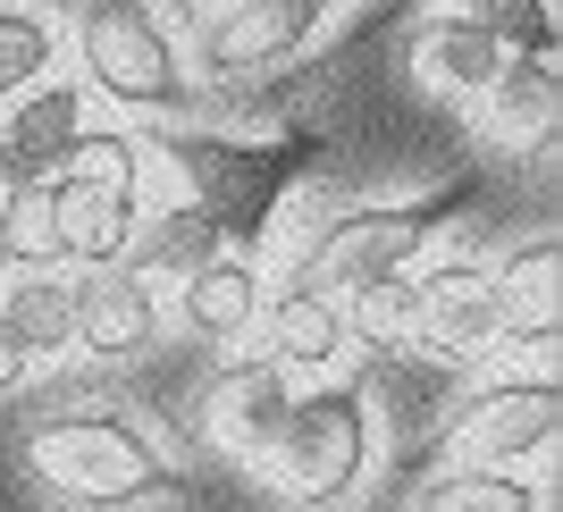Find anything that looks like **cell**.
Returning a JSON list of instances; mask_svg holds the SVG:
<instances>
[{
    "instance_id": "obj_1",
    "label": "cell",
    "mask_w": 563,
    "mask_h": 512,
    "mask_svg": "<svg viewBox=\"0 0 563 512\" xmlns=\"http://www.w3.org/2000/svg\"><path fill=\"white\" fill-rule=\"evenodd\" d=\"M25 463L76 504H135L143 488H161V454L126 420H101V412H68V420L25 428Z\"/></svg>"
},
{
    "instance_id": "obj_2",
    "label": "cell",
    "mask_w": 563,
    "mask_h": 512,
    "mask_svg": "<svg viewBox=\"0 0 563 512\" xmlns=\"http://www.w3.org/2000/svg\"><path fill=\"white\" fill-rule=\"evenodd\" d=\"M371 463V412L362 396H311L286 403V428L269 437V479L295 504H336Z\"/></svg>"
},
{
    "instance_id": "obj_3",
    "label": "cell",
    "mask_w": 563,
    "mask_h": 512,
    "mask_svg": "<svg viewBox=\"0 0 563 512\" xmlns=\"http://www.w3.org/2000/svg\"><path fill=\"white\" fill-rule=\"evenodd\" d=\"M168 160L186 168V186L202 193V210L219 219V235H244V244H253V235L269 227L278 186L295 177V160H303V143H211V135H177V143H168Z\"/></svg>"
},
{
    "instance_id": "obj_4",
    "label": "cell",
    "mask_w": 563,
    "mask_h": 512,
    "mask_svg": "<svg viewBox=\"0 0 563 512\" xmlns=\"http://www.w3.org/2000/svg\"><path fill=\"white\" fill-rule=\"evenodd\" d=\"M438 210H446V202H387V210H353V219H336V227L303 253L295 286H311V294H353V286L387 278V269H404V260L429 244Z\"/></svg>"
},
{
    "instance_id": "obj_5",
    "label": "cell",
    "mask_w": 563,
    "mask_h": 512,
    "mask_svg": "<svg viewBox=\"0 0 563 512\" xmlns=\"http://www.w3.org/2000/svg\"><path fill=\"white\" fill-rule=\"evenodd\" d=\"M85 76H93L110 101H177V43H168V25L135 0H101L85 9Z\"/></svg>"
},
{
    "instance_id": "obj_6",
    "label": "cell",
    "mask_w": 563,
    "mask_h": 512,
    "mask_svg": "<svg viewBox=\"0 0 563 512\" xmlns=\"http://www.w3.org/2000/svg\"><path fill=\"white\" fill-rule=\"evenodd\" d=\"M320 25V9H295V0H235L202 25V68L211 76H269L286 68L303 34Z\"/></svg>"
},
{
    "instance_id": "obj_7",
    "label": "cell",
    "mask_w": 563,
    "mask_h": 512,
    "mask_svg": "<svg viewBox=\"0 0 563 512\" xmlns=\"http://www.w3.org/2000/svg\"><path fill=\"white\" fill-rule=\"evenodd\" d=\"M85 135V93L76 85H25L0 118V177L9 186H34V177H59Z\"/></svg>"
},
{
    "instance_id": "obj_8",
    "label": "cell",
    "mask_w": 563,
    "mask_h": 512,
    "mask_svg": "<svg viewBox=\"0 0 563 512\" xmlns=\"http://www.w3.org/2000/svg\"><path fill=\"white\" fill-rule=\"evenodd\" d=\"M555 437V387L539 378H521V387H496L463 412V463H521V454H539Z\"/></svg>"
},
{
    "instance_id": "obj_9",
    "label": "cell",
    "mask_w": 563,
    "mask_h": 512,
    "mask_svg": "<svg viewBox=\"0 0 563 512\" xmlns=\"http://www.w3.org/2000/svg\"><path fill=\"white\" fill-rule=\"evenodd\" d=\"M421 336L446 353V361H471V353H488V336H496L488 269H471V260H446L438 278H421Z\"/></svg>"
},
{
    "instance_id": "obj_10",
    "label": "cell",
    "mask_w": 563,
    "mask_h": 512,
    "mask_svg": "<svg viewBox=\"0 0 563 512\" xmlns=\"http://www.w3.org/2000/svg\"><path fill=\"white\" fill-rule=\"evenodd\" d=\"M152 327H161V311H152V286H143V278L110 269V278H85V286H76V345H85V353L126 361V353L152 345Z\"/></svg>"
},
{
    "instance_id": "obj_11",
    "label": "cell",
    "mask_w": 563,
    "mask_h": 512,
    "mask_svg": "<svg viewBox=\"0 0 563 512\" xmlns=\"http://www.w3.org/2000/svg\"><path fill=\"white\" fill-rule=\"evenodd\" d=\"M488 294H496V336L547 345V336H555V311H563V253L555 244H521L488 278Z\"/></svg>"
},
{
    "instance_id": "obj_12",
    "label": "cell",
    "mask_w": 563,
    "mask_h": 512,
    "mask_svg": "<svg viewBox=\"0 0 563 512\" xmlns=\"http://www.w3.org/2000/svg\"><path fill=\"white\" fill-rule=\"evenodd\" d=\"M51 227H59V260H85V269H110L135 235V202L93 193L76 177H51Z\"/></svg>"
},
{
    "instance_id": "obj_13",
    "label": "cell",
    "mask_w": 563,
    "mask_h": 512,
    "mask_svg": "<svg viewBox=\"0 0 563 512\" xmlns=\"http://www.w3.org/2000/svg\"><path fill=\"white\" fill-rule=\"evenodd\" d=\"M555 110H563V85H555V51L547 59H505V68L488 76V126L514 152H530V143H547L555 135Z\"/></svg>"
},
{
    "instance_id": "obj_14",
    "label": "cell",
    "mask_w": 563,
    "mask_h": 512,
    "mask_svg": "<svg viewBox=\"0 0 563 512\" xmlns=\"http://www.w3.org/2000/svg\"><path fill=\"white\" fill-rule=\"evenodd\" d=\"M286 361H244V370L219 378V396H211V428L228 445H253V454H269V437L286 428Z\"/></svg>"
},
{
    "instance_id": "obj_15",
    "label": "cell",
    "mask_w": 563,
    "mask_h": 512,
    "mask_svg": "<svg viewBox=\"0 0 563 512\" xmlns=\"http://www.w3.org/2000/svg\"><path fill=\"white\" fill-rule=\"evenodd\" d=\"M412 68L429 85H446V93H488V76L505 68V43L479 34V25H463V18H429L421 43H412Z\"/></svg>"
},
{
    "instance_id": "obj_16",
    "label": "cell",
    "mask_w": 563,
    "mask_h": 512,
    "mask_svg": "<svg viewBox=\"0 0 563 512\" xmlns=\"http://www.w3.org/2000/svg\"><path fill=\"white\" fill-rule=\"evenodd\" d=\"M219 244H228V235H219V219H211L202 202H186V210H152V227L126 235V253H135L143 278H152V269H161V278H186V269L219 260Z\"/></svg>"
},
{
    "instance_id": "obj_17",
    "label": "cell",
    "mask_w": 563,
    "mask_h": 512,
    "mask_svg": "<svg viewBox=\"0 0 563 512\" xmlns=\"http://www.w3.org/2000/svg\"><path fill=\"white\" fill-rule=\"evenodd\" d=\"M336 345H345V311H336V294L286 286L278 311H269V361H295V370H311V361H336Z\"/></svg>"
},
{
    "instance_id": "obj_18",
    "label": "cell",
    "mask_w": 563,
    "mask_h": 512,
    "mask_svg": "<svg viewBox=\"0 0 563 512\" xmlns=\"http://www.w3.org/2000/svg\"><path fill=\"white\" fill-rule=\"evenodd\" d=\"M253 311H261V286H253V269L244 260H202V269H186V320L202 327V336H244L253 327Z\"/></svg>"
},
{
    "instance_id": "obj_19",
    "label": "cell",
    "mask_w": 563,
    "mask_h": 512,
    "mask_svg": "<svg viewBox=\"0 0 563 512\" xmlns=\"http://www.w3.org/2000/svg\"><path fill=\"white\" fill-rule=\"evenodd\" d=\"M0 320L18 327L25 353H68L76 345V286H59V278H9V286H0Z\"/></svg>"
},
{
    "instance_id": "obj_20",
    "label": "cell",
    "mask_w": 563,
    "mask_h": 512,
    "mask_svg": "<svg viewBox=\"0 0 563 512\" xmlns=\"http://www.w3.org/2000/svg\"><path fill=\"white\" fill-rule=\"evenodd\" d=\"M429 18H463L479 25V34H496L505 51H521V59H547L555 51V9L547 0H421Z\"/></svg>"
},
{
    "instance_id": "obj_21",
    "label": "cell",
    "mask_w": 563,
    "mask_h": 512,
    "mask_svg": "<svg viewBox=\"0 0 563 512\" xmlns=\"http://www.w3.org/2000/svg\"><path fill=\"white\" fill-rule=\"evenodd\" d=\"M0 253H9V269H43V260H59V227H51V177L9 186V202H0Z\"/></svg>"
},
{
    "instance_id": "obj_22",
    "label": "cell",
    "mask_w": 563,
    "mask_h": 512,
    "mask_svg": "<svg viewBox=\"0 0 563 512\" xmlns=\"http://www.w3.org/2000/svg\"><path fill=\"white\" fill-rule=\"evenodd\" d=\"M353 327L371 336V345H404V336H421V278H371L353 286Z\"/></svg>"
},
{
    "instance_id": "obj_23",
    "label": "cell",
    "mask_w": 563,
    "mask_h": 512,
    "mask_svg": "<svg viewBox=\"0 0 563 512\" xmlns=\"http://www.w3.org/2000/svg\"><path fill=\"white\" fill-rule=\"evenodd\" d=\"M135 168H143V160H135V143H126V135H110V126H85L59 177H76V186H93V193H118V202H135Z\"/></svg>"
},
{
    "instance_id": "obj_24",
    "label": "cell",
    "mask_w": 563,
    "mask_h": 512,
    "mask_svg": "<svg viewBox=\"0 0 563 512\" xmlns=\"http://www.w3.org/2000/svg\"><path fill=\"white\" fill-rule=\"evenodd\" d=\"M51 68V25L34 9H0V101H18Z\"/></svg>"
},
{
    "instance_id": "obj_25",
    "label": "cell",
    "mask_w": 563,
    "mask_h": 512,
    "mask_svg": "<svg viewBox=\"0 0 563 512\" xmlns=\"http://www.w3.org/2000/svg\"><path fill=\"white\" fill-rule=\"evenodd\" d=\"M429 512H539V496L521 479H454V488H438Z\"/></svg>"
},
{
    "instance_id": "obj_26",
    "label": "cell",
    "mask_w": 563,
    "mask_h": 512,
    "mask_svg": "<svg viewBox=\"0 0 563 512\" xmlns=\"http://www.w3.org/2000/svg\"><path fill=\"white\" fill-rule=\"evenodd\" d=\"M25 361H34V353L18 345V327L0 320V396H9V387H18V378H25Z\"/></svg>"
},
{
    "instance_id": "obj_27",
    "label": "cell",
    "mask_w": 563,
    "mask_h": 512,
    "mask_svg": "<svg viewBox=\"0 0 563 512\" xmlns=\"http://www.w3.org/2000/svg\"><path fill=\"white\" fill-rule=\"evenodd\" d=\"M9 278H18V269H9V253H0V286H9Z\"/></svg>"
},
{
    "instance_id": "obj_28",
    "label": "cell",
    "mask_w": 563,
    "mask_h": 512,
    "mask_svg": "<svg viewBox=\"0 0 563 512\" xmlns=\"http://www.w3.org/2000/svg\"><path fill=\"white\" fill-rule=\"evenodd\" d=\"M295 9H329V0H295Z\"/></svg>"
}]
</instances>
